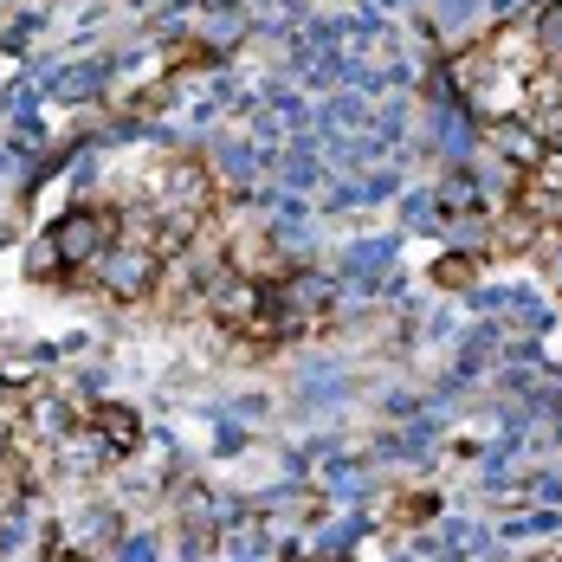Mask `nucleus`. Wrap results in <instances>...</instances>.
<instances>
[{"mask_svg": "<svg viewBox=\"0 0 562 562\" xmlns=\"http://www.w3.org/2000/svg\"><path fill=\"white\" fill-rule=\"evenodd\" d=\"M98 85H104V71H98V65H78V71H65V78H58L53 91L78 104V98H85V91H98Z\"/></svg>", "mask_w": 562, "mask_h": 562, "instance_id": "nucleus-9", "label": "nucleus"}, {"mask_svg": "<svg viewBox=\"0 0 562 562\" xmlns=\"http://www.w3.org/2000/svg\"><path fill=\"white\" fill-rule=\"evenodd\" d=\"M557 279H562V259H557Z\"/></svg>", "mask_w": 562, "mask_h": 562, "instance_id": "nucleus-11", "label": "nucleus"}, {"mask_svg": "<svg viewBox=\"0 0 562 562\" xmlns=\"http://www.w3.org/2000/svg\"><path fill=\"white\" fill-rule=\"evenodd\" d=\"M537 53L550 58V65H562V0L537 7Z\"/></svg>", "mask_w": 562, "mask_h": 562, "instance_id": "nucleus-7", "label": "nucleus"}, {"mask_svg": "<svg viewBox=\"0 0 562 562\" xmlns=\"http://www.w3.org/2000/svg\"><path fill=\"white\" fill-rule=\"evenodd\" d=\"M98 279H104V291H111V297H123V304L149 297V291H156V246H143V239H123V246H111V252L98 259Z\"/></svg>", "mask_w": 562, "mask_h": 562, "instance_id": "nucleus-3", "label": "nucleus"}, {"mask_svg": "<svg viewBox=\"0 0 562 562\" xmlns=\"http://www.w3.org/2000/svg\"><path fill=\"white\" fill-rule=\"evenodd\" d=\"M116 562H156V543H149V537H130V543H123V557Z\"/></svg>", "mask_w": 562, "mask_h": 562, "instance_id": "nucleus-10", "label": "nucleus"}, {"mask_svg": "<svg viewBox=\"0 0 562 562\" xmlns=\"http://www.w3.org/2000/svg\"><path fill=\"white\" fill-rule=\"evenodd\" d=\"M492 149H498V162H510L517 175H537V169H543V156H550V143L530 130V116L492 123Z\"/></svg>", "mask_w": 562, "mask_h": 562, "instance_id": "nucleus-4", "label": "nucleus"}, {"mask_svg": "<svg viewBox=\"0 0 562 562\" xmlns=\"http://www.w3.org/2000/svg\"><path fill=\"white\" fill-rule=\"evenodd\" d=\"M266 311V291L259 284H226L221 291V317H233V324H246V317H259Z\"/></svg>", "mask_w": 562, "mask_h": 562, "instance_id": "nucleus-8", "label": "nucleus"}, {"mask_svg": "<svg viewBox=\"0 0 562 562\" xmlns=\"http://www.w3.org/2000/svg\"><path fill=\"white\" fill-rule=\"evenodd\" d=\"M452 78H459V104L479 111L485 123H510V116H524V104H530V78H524L505 53L459 58Z\"/></svg>", "mask_w": 562, "mask_h": 562, "instance_id": "nucleus-1", "label": "nucleus"}, {"mask_svg": "<svg viewBox=\"0 0 562 562\" xmlns=\"http://www.w3.org/2000/svg\"><path fill=\"white\" fill-rule=\"evenodd\" d=\"M136 434H143V427H136L130 407H98V440H104L111 452H130L136 447Z\"/></svg>", "mask_w": 562, "mask_h": 562, "instance_id": "nucleus-6", "label": "nucleus"}, {"mask_svg": "<svg viewBox=\"0 0 562 562\" xmlns=\"http://www.w3.org/2000/svg\"><path fill=\"white\" fill-rule=\"evenodd\" d=\"M111 246H116V214H111V207H71V214H58L53 233L40 239V259H33V272H71V266H98Z\"/></svg>", "mask_w": 562, "mask_h": 562, "instance_id": "nucleus-2", "label": "nucleus"}, {"mask_svg": "<svg viewBox=\"0 0 562 562\" xmlns=\"http://www.w3.org/2000/svg\"><path fill=\"white\" fill-rule=\"evenodd\" d=\"M246 26H252L246 7H201V46L207 53H233L246 40Z\"/></svg>", "mask_w": 562, "mask_h": 562, "instance_id": "nucleus-5", "label": "nucleus"}]
</instances>
